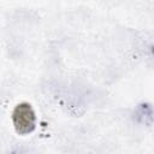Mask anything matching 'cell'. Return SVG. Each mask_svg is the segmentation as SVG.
I'll return each mask as SVG.
<instances>
[{
  "label": "cell",
  "mask_w": 154,
  "mask_h": 154,
  "mask_svg": "<svg viewBox=\"0 0 154 154\" xmlns=\"http://www.w3.org/2000/svg\"><path fill=\"white\" fill-rule=\"evenodd\" d=\"M12 120L16 131L20 135L30 134L35 129V123H36L35 112L31 108V106L26 102L16 106L12 113Z\"/></svg>",
  "instance_id": "1"
}]
</instances>
